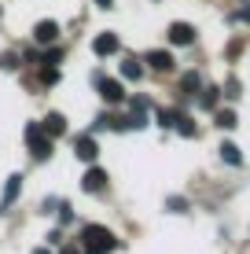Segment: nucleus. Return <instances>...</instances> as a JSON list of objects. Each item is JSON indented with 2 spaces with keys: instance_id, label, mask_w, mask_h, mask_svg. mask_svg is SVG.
Instances as JSON below:
<instances>
[{
  "instance_id": "11",
  "label": "nucleus",
  "mask_w": 250,
  "mask_h": 254,
  "mask_svg": "<svg viewBox=\"0 0 250 254\" xmlns=\"http://www.w3.org/2000/svg\"><path fill=\"white\" fill-rule=\"evenodd\" d=\"M41 129H45L48 136H63V133H66V118H63V115H55V111H51V115H48L45 122H41Z\"/></svg>"
},
{
  "instance_id": "8",
  "label": "nucleus",
  "mask_w": 250,
  "mask_h": 254,
  "mask_svg": "<svg viewBox=\"0 0 250 254\" xmlns=\"http://www.w3.org/2000/svg\"><path fill=\"white\" fill-rule=\"evenodd\" d=\"M100 96L107 103H122L125 100V89H122V81H100Z\"/></svg>"
},
{
  "instance_id": "26",
  "label": "nucleus",
  "mask_w": 250,
  "mask_h": 254,
  "mask_svg": "<svg viewBox=\"0 0 250 254\" xmlns=\"http://www.w3.org/2000/svg\"><path fill=\"white\" fill-rule=\"evenodd\" d=\"M96 4H100V7H110V0H96Z\"/></svg>"
},
{
  "instance_id": "6",
  "label": "nucleus",
  "mask_w": 250,
  "mask_h": 254,
  "mask_svg": "<svg viewBox=\"0 0 250 254\" xmlns=\"http://www.w3.org/2000/svg\"><path fill=\"white\" fill-rule=\"evenodd\" d=\"M103 185H107V170H100V166H92V170L81 177V188L85 191H100Z\"/></svg>"
},
{
  "instance_id": "18",
  "label": "nucleus",
  "mask_w": 250,
  "mask_h": 254,
  "mask_svg": "<svg viewBox=\"0 0 250 254\" xmlns=\"http://www.w3.org/2000/svg\"><path fill=\"white\" fill-rule=\"evenodd\" d=\"M177 133H180V136H195V126H192L188 118H177Z\"/></svg>"
},
{
  "instance_id": "12",
  "label": "nucleus",
  "mask_w": 250,
  "mask_h": 254,
  "mask_svg": "<svg viewBox=\"0 0 250 254\" xmlns=\"http://www.w3.org/2000/svg\"><path fill=\"white\" fill-rule=\"evenodd\" d=\"M133 129H144L148 126V100H133V122H129Z\"/></svg>"
},
{
  "instance_id": "7",
  "label": "nucleus",
  "mask_w": 250,
  "mask_h": 254,
  "mask_svg": "<svg viewBox=\"0 0 250 254\" xmlns=\"http://www.w3.org/2000/svg\"><path fill=\"white\" fill-rule=\"evenodd\" d=\"M169 41H173V45H192L195 41V30L188 22H173L169 26Z\"/></svg>"
},
{
  "instance_id": "5",
  "label": "nucleus",
  "mask_w": 250,
  "mask_h": 254,
  "mask_svg": "<svg viewBox=\"0 0 250 254\" xmlns=\"http://www.w3.org/2000/svg\"><path fill=\"white\" fill-rule=\"evenodd\" d=\"M74 155H77V159H85V162H92L100 155V147H96V140H92V136H77L74 140Z\"/></svg>"
},
{
  "instance_id": "14",
  "label": "nucleus",
  "mask_w": 250,
  "mask_h": 254,
  "mask_svg": "<svg viewBox=\"0 0 250 254\" xmlns=\"http://www.w3.org/2000/svg\"><path fill=\"white\" fill-rule=\"evenodd\" d=\"M217 126L221 129H236L239 122H236V111H217Z\"/></svg>"
},
{
  "instance_id": "19",
  "label": "nucleus",
  "mask_w": 250,
  "mask_h": 254,
  "mask_svg": "<svg viewBox=\"0 0 250 254\" xmlns=\"http://www.w3.org/2000/svg\"><path fill=\"white\" fill-rule=\"evenodd\" d=\"M166 206H169V210H173V214H184V206H188V203H184V199H180V195H173V199H169V203H166Z\"/></svg>"
},
{
  "instance_id": "16",
  "label": "nucleus",
  "mask_w": 250,
  "mask_h": 254,
  "mask_svg": "<svg viewBox=\"0 0 250 254\" xmlns=\"http://www.w3.org/2000/svg\"><path fill=\"white\" fill-rule=\"evenodd\" d=\"M122 74H125V77H140V74H144V66L136 63V59H129V63H122Z\"/></svg>"
},
{
  "instance_id": "4",
  "label": "nucleus",
  "mask_w": 250,
  "mask_h": 254,
  "mask_svg": "<svg viewBox=\"0 0 250 254\" xmlns=\"http://www.w3.org/2000/svg\"><path fill=\"white\" fill-rule=\"evenodd\" d=\"M92 48H96V56H114V52L122 48V41H118V33H100V37L92 41Z\"/></svg>"
},
{
  "instance_id": "15",
  "label": "nucleus",
  "mask_w": 250,
  "mask_h": 254,
  "mask_svg": "<svg viewBox=\"0 0 250 254\" xmlns=\"http://www.w3.org/2000/svg\"><path fill=\"white\" fill-rule=\"evenodd\" d=\"M177 118H180L177 111H158V126H162V129H173V126H177Z\"/></svg>"
},
{
  "instance_id": "25",
  "label": "nucleus",
  "mask_w": 250,
  "mask_h": 254,
  "mask_svg": "<svg viewBox=\"0 0 250 254\" xmlns=\"http://www.w3.org/2000/svg\"><path fill=\"white\" fill-rule=\"evenodd\" d=\"M33 254H51V251H48V247H37V251H33Z\"/></svg>"
},
{
  "instance_id": "2",
  "label": "nucleus",
  "mask_w": 250,
  "mask_h": 254,
  "mask_svg": "<svg viewBox=\"0 0 250 254\" xmlns=\"http://www.w3.org/2000/svg\"><path fill=\"white\" fill-rule=\"evenodd\" d=\"M26 144H30L33 159H48L51 155V136L41 129V122H30V126H26Z\"/></svg>"
},
{
  "instance_id": "9",
  "label": "nucleus",
  "mask_w": 250,
  "mask_h": 254,
  "mask_svg": "<svg viewBox=\"0 0 250 254\" xmlns=\"http://www.w3.org/2000/svg\"><path fill=\"white\" fill-rule=\"evenodd\" d=\"M19 191H22V177H19V173H11V177H7V185H4V199H0V210L11 206Z\"/></svg>"
},
{
  "instance_id": "17",
  "label": "nucleus",
  "mask_w": 250,
  "mask_h": 254,
  "mask_svg": "<svg viewBox=\"0 0 250 254\" xmlns=\"http://www.w3.org/2000/svg\"><path fill=\"white\" fill-rule=\"evenodd\" d=\"M41 81H45V85H55V81H59V70H55V66H45V70H41Z\"/></svg>"
},
{
  "instance_id": "20",
  "label": "nucleus",
  "mask_w": 250,
  "mask_h": 254,
  "mask_svg": "<svg viewBox=\"0 0 250 254\" xmlns=\"http://www.w3.org/2000/svg\"><path fill=\"white\" fill-rule=\"evenodd\" d=\"M184 89H188V92L199 89V74H184Z\"/></svg>"
},
{
  "instance_id": "13",
  "label": "nucleus",
  "mask_w": 250,
  "mask_h": 254,
  "mask_svg": "<svg viewBox=\"0 0 250 254\" xmlns=\"http://www.w3.org/2000/svg\"><path fill=\"white\" fill-rule=\"evenodd\" d=\"M221 159L232 162V166H239V162H243V155H239V147H236V144H221Z\"/></svg>"
},
{
  "instance_id": "10",
  "label": "nucleus",
  "mask_w": 250,
  "mask_h": 254,
  "mask_svg": "<svg viewBox=\"0 0 250 254\" xmlns=\"http://www.w3.org/2000/svg\"><path fill=\"white\" fill-rule=\"evenodd\" d=\"M144 63H151L154 70H173V56H169V52H162V48H154V52L144 56Z\"/></svg>"
},
{
  "instance_id": "21",
  "label": "nucleus",
  "mask_w": 250,
  "mask_h": 254,
  "mask_svg": "<svg viewBox=\"0 0 250 254\" xmlns=\"http://www.w3.org/2000/svg\"><path fill=\"white\" fill-rule=\"evenodd\" d=\"M213 100H217V92L206 89V92H202V107H213Z\"/></svg>"
},
{
  "instance_id": "1",
  "label": "nucleus",
  "mask_w": 250,
  "mask_h": 254,
  "mask_svg": "<svg viewBox=\"0 0 250 254\" xmlns=\"http://www.w3.org/2000/svg\"><path fill=\"white\" fill-rule=\"evenodd\" d=\"M118 247V240L103 225H85L81 229V254H110Z\"/></svg>"
},
{
  "instance_id": "22",
  "label": "nucleus",
  "mask_w": 250,
  "mask_h": 254,
  "mask_svg": "<svg viewBox=\"0 0 250 254\" xmlns=\"http://www.w3.org/2000/svg\"><path fill=\"white\" fill-rule=\"evenodd\" d=\"M59 56H63V52H59V48H51V52H45V63H59Z\"/></svg>"
},
{
  "instance_id": "23",
  "label": "nucleus",
  "mask_w": 250,
  "mask_h": 254,
  "mask_svg": "<svg viewBox=\"0 0 250 254\" xmlns=\"http://www.w3.org/2000/svg\"><path fill=\"white\" fill-rule=\"evenodd\" d=\"M239 19H243V22H250V4L243 7V11H239Z\"/></svg>"
},
{
  "instance_id": "24",
  "label": "nucleus",
  "mask_w": 250,
  "mask_h": 254,
  "mask_svg": "<svg viewBox=\"0 0 250 254\" xmlns=\"http://www.w3.org/2000/svg\"><path fill=\"white\" fill-rule=\"evenodd\" d=\"M59 254H81V251H77V247H74V243H70V247H63V251H59Z\"/></svg>"
},
{
  "instance_id": "3",
  "label": "nucleus",
  "mask_w": 250,
  "mask_h": 254,
  "mask_svg": "<svg viewBox=\"0 0 250 254\" xmlns=\"http://www.w3.org/2000/svg\"><path fill=\"white\" fill-rule=\"evenodd\" d=\"M55 37H59V26L51 22V19L33 26V41H37V45H55Z\"/></svg>"
}]
</instances>
